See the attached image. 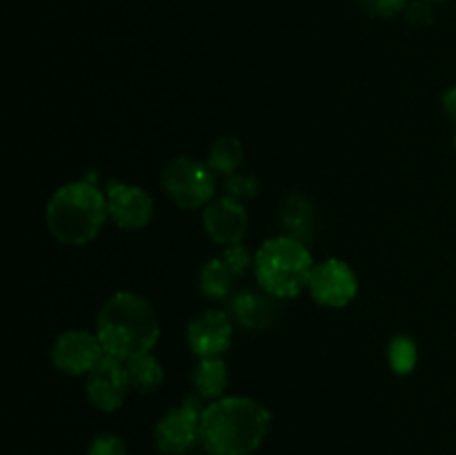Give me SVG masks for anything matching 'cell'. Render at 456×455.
Here are the masks:
<instances>
[{
    "instance_id": "cell-11",
    "label": "cell",
    "mask_w": 456,
    "mask_h": 455,
    "mask_svg": "<svg viewBox=\"0 0 456 455\" xmlns=\"http://www.w3.org/2000/svg\"><path fill=\"white\" fill-rule=\"evenodd\" d=\"M203 226L214 244L225 245V248L243 244V236L248 235L249 226L248 210L240 201L232 199V196H216L205 205Z\"/></svg>"
},
{
    "instance_id": "cell-5",
    "label": "cell",
    "mask_w": 456,
    "mask_h": 455,
    "mask_svg": "<svg viewBox=\"0 0 456 455\" xmlns=\"http://www.w3.org/2000/svg\"><path fill=\"white\" fill-rule=\"evenodd\" d=\"M160 183H163L165 194L183 210L203 208L209 201L216 199L214 170L190 156L169 159L160 172Z\"/></svg>"
},
{
    "instance_id": "cell-22",
    "label": "cell",
    "mask_w": 456,
    "mask_h": 455,
    "mask_svg": "<svg viewBox=\"0 0 456 455\" xmlns=\"http://www.w3.org/2000/svg\"><path fill=\"white\" fill-rule=\"evenodd\" d=\"M410 0H359L361 9L372 18H392L405 12Z\"/></svg>"
},
{
    "instance_id": "cell-23",
    "label": "cell",
    "mask_w": 456,
    "mask_h": 455,
    "mask_svg": "<svg viewBox=\"0 0 456 455\" xmlns=\"http://www.w3.org/2000/svg\"><path fill=\"white\" fill-rule=\"evenodd\" d=\"M403 13L405 21L414 27H428L435 22V9H432V4L423 3V0H410Z\"/></svg>"
},
{
    "instance_id": "cell-1",
    "label": "cell",
    "mask_w": 456,
    "mask_h": 455,
    "mask_svg": "<svg viewBox=\"0 0 456 455\" xmlns=\"http://www.w3.org/2000/svg\"><path fill=\"white\" fill-rule=\"evenodd\" d=\"M270 410L249 397H221L203 409L200 442L209 455H252L270 431Z\"/></svg>"
},
{
    "instance_id": "cell-24",
    "label": "cell",
    "mask_w": 456,
    "mask_h": 455,
    "mask_svg": "<svg viewBox=\"0 0 456 455\" xmlns=\"http://www.w3.org/2000/svg\"><path fill=\"white\" fill-rule=\"evenodd\" d=\"M87 455H127V449H125L120 437L111 435V433H102L92 442Z\"/></svg>"
},
{
    "instance_id": "cell-8",
    "label": "cell",
    "mask_w": 456,
    "mask_h": 455,
    "mask_svg": "<svg viewBox=\"0 0 456 455\" xmlns=\"http://www.w3.org/2000/svg\"><path fill=\"white\" fill-rule=\"evenodd\" d=\"M105 355L107 352L98 335L85 333V330H67L52 346V364L62 375H71V377L89 375Z\"/></svg>"
},
{
    "instance_id": "cell-25",
    "label": "cell",
    "mask_w": 456,
    "mask_h": 455,
    "mask_svg": "<svg viewBox=\"0 0 456 455\" xmlns=\"http://www.w3.org/2000/svg\"><path fill=\"white\" fill-rule=\"evenodd\" d=\"M441 105H444V112L448 114V119L456 123V87L448 89V92L444 94V98H441Z\"/></svg>"
},
{
    "instance_id": "cell-12",
    "label": "cell",
    "mask_w": 456,
    "mask_h": 455,
    "mask_svg": "<svg viewBox=\"0 0 456 455\" xmlns=\"http://www.w3.org/2000/svg\"><path fill=\"white\" fill-rule=\"evenodd\" d=\"M232 335L234 330L230 317L221 310H205L187 326V343L199 360L223 357L232 346Z\"/></svg>"
},
{
    "instance_id": "cell-17",
    "label": "cell",
    "mask_w": 456,
    "mask_h": 455,
    "mask_svg": "<svg viewBox=\"0 0 456 455\" xmlns=\"http://www.w3.org/2000/svg\"><path fill=\"white\" fill-rule=\"evenodd\" d=\"M125 368H127L132 388H136V391L141 393H151L154 388H159L165 379L163 366H160V361L156 360L154 355H150V352L125 361Z\"/></svg>"
},
{
    "instance_id": "cell-10",
    "label": "cell",
    "mask_w": 456,
    "mask_h": 455,
    "mask_svg": "<svg viewBox=\"0 0 456 455\" xmlns=\"http://www.w3.org/2000/svg\"><path fill=\"white\" fill-rule=\"evenodd\" d=\"M129 388V375L125 368V361L116 360V357L105 355L101 364L89 373L87 377V397L98 410L102 413H114L123 406L125 397H127Z\"/></svg>"
},
{
    "instance_id": "cell-26",
    "label": "cell",
    "mask_w": 456,
    "mask_h": 455,
    "mask_svg": "<svg viewBox=\"0 0 456 455\" xmlns=\"http://www.w3.org/2000/svg\"><path fill=\"white\" fill-rule=\"evenodd\" d=\"M423 3H428V4H432V7H435V4H444V3H450V0H423Z\"/></svg>"
},
{
    "instance_id": "cell-9",
    "label": "cell",
    "mask_w": 456,
    "mask_h": 455,
    "mask_svg": "<svg viewBox=\"0 0 456 455\" xmlns=\"http://www.w3.org/2000/svg\"><path fill=\"white\" fill-rule=\"evenodd\" d=\"M107 214L123 230H142L154 217V201L142 187L111 181L107 186Z\"/></svg>"
},
{
    "instance_id": "cell-13",
    "label": "cell",
    "mask_w": 456,
    "mask_h": 455,
    "mask_svg": "<svg viewBox=\"0 0 456 455\" xmlns=\"http://www.w3.org/2000/svg\"><path fill=\"white\" fill-rule=\"evenodd\" d=\"M230 315L239 321L243 328L265 330L279 319V303L274 294L265 290H240L232 297Z\"/></svg>"
},
{
    "instance_id": "cell-16",
    "label": "cell",
    "mask_w": 456,
    "mask_h": 455,
    "mask_svg": "<svg viewBox=\"0 0 456 455\" xmlns=\"http://www.w3.org/2000/svg\"><path fill=\"white\" fill-rule=\"evenodd\" d=\"M232 284H234V272L225 266L221 257H214L200 268V277H199V285L200 293L205 294L208 299H227L232 293Z\"/></svg>"
},
{
    "instance_id": "cell-20",
    "label": "cell",
    "mask_w": 456,
    "mask_h": 455,
    "mask_svg": "<svg viewBox=\"0 0 456 455\" xmlns=\"http://www.w3.org/2000/svg\"><path fill=\"white\" fill-rule=\"evenodd\" d=\"M258 178L254 174H230L225 177V196H232L236 201H248L258 194Z\"/></svg>"
},
{
    "instance_id": "cell-4",
    "label": "cell",
    "mask_w": 456,
    "mask_h": 455,
    "mask_svg": "<svg viewBox=\"0 0 456 455\" xmlns=\"http://www.w3.org/2000/svg\"><path fill=\"white\" fill-rule=\"evenodd\" d=\"M314 270L310 250L292 236L267 239L254 254V275L258 285L276 299H294L307 288Z\"/></svg>"
},
{
    "instance_id": "cell-18",
    "label": "cell",
    "mask_w": 456,
    "mask_h": 455,
    "mask_svg": "<svg viewBox=\"0 0 456 455\" xmlns=\"http://www.w3.org/2000/svg\"><path fill=\"white\" fill-rule=\"evenodd\" d=\"M240 163H243V145L236 136H221L209 150L208 165L216 174H223V177L236 174Z\"/></svg>"
},
{
    "instance_id": "cell-6",
    "label": "cell",
    "mask_w": 456,
    "mask_h": 455,
    "mask_svg": "<svg viewBox=\"0 0 456 455\" xmlns=\"http://www.w3.org/2000/svg\"><path fill=\"white\" fill-rule=\"evenodd\" d=\"M200 409L196 397H187L181 406L159 419L154 431L156 446L165 455H183L200 440Z\"/></svg>"
},
{
    "instance_id": "cell-7",
    "label": "cell",
    "mask_w": 456,
    "mask_h": 455,
    "mask_svg": "<svg viewBox=\"0 0 456 455\" xmlns=\"http://www.w3.org/2000/svg\"><path fill=\"white\" fill-rule=\"evenodd\" d=\"M312 299L325 308H346L359 293L354 270L341 259H325L314 266L307 284Z\"/></svg>"
},
{
    "instance_id": "cell-27",
    "label": "cell",
    "mask_w": 456,
    "mask_h": 455,
    "mask_svg": "<svg viewBox=\"0 0 456 455\" xmlns=\"http://www.w3.org/2000/svg\"><path fill=\"white\" fill-rule=\"evenodd\" d=\"M454 150H456V134H454Z\"/></svg>"
},
{
    "instance_id": "cell-3",
    "label": "cell",
    "mask_w": 456,
    "mask_h": 455,
    "mask_svg": "<svg viewBox=\"0 0 456 455\" xmlns=\"http://www.w3.org/2000/svg\"><path fill=\"white\" fill-rule=\"evenodd\" d=\"M107 219V196L92 181L58 187L47 203V228L61 244L85 245L96 239Z\"/></svg>"
},
{
    "instance_id": "cell-15",
    "label": "cell",
    "mask_w": 456,
    "mask_h": 455,
    "mask_svg": "<svg viewBox=\"0 0 456 455\" xmlns=\"http://www.w3.org/2000/svg\"><path fill=\"white\" fill-rule=\"evenodd\" d=\"M227 382H230V375H227V364L223 361V357L200 360L191 373V384H194L196 393L200 397H208V400H221Z\"/></svg>"
},
{
    "instance_id": "cell-21",
    "label": "cell",
    "mask_w": 456,
    "mask_h": 455,
    "mask_svg": "<svg viewBox=\"0 0 456 455\" xmlns=\"http://www.w3.org/2000/svg\"><path fill=\"white\" fill-rule=\"evenodd\" d=\"M221 259L225 261V266L234 272V277H243L245 272L249 270V266H254V257L243 244H236V245H227L223 250Z\"/></svg>"
},
{
    "instance_id": "cell-14",
    "label": "cell",
    "mask_w": 456,
    "mask_h": 455,
    "mask_svg": "<svg viewBox=\"0 0 456 455\" xmlns=\"http://www.w3.org/2000/svg\"><path fill=\"white\" fill-rule=\"evenodd\" d=\"M281 228L285 236L307 244L316 230V212L312 201L303 194H289L281 205Z\"/></svg>"
},
{
    "instance_id": "cell-2",
    "label": "cell",
    "mask_w": 456,
    "mask_h": 455,
    "mask_svg": "<svg viewBox=\"0 0 456 455\" xmlns=\"http://www.w3.org/2000/svg\"><path fill=\"white\" fill-rule=\"evenodd\" d=\"M96 335L107 355L129 361L151 352L160 337V324L156 310L145 297L116 293L98 312Z\"/></svg>"
},
{
    "instance_id": "cell-19",
    "label": "cell",
    "mask_w": 456,
    "mask_h": 455,
    "mask_svg": "<svg viewBox=\"0 0 456 455\" xmlns=\"http://www.w3.org/2000/svg\"><path fill=\"white\" fill-rule=\"evenodd\" d=\"M387 361H390V368L396 375L412 373L419 361V351L414 339L405 337V335H399V337L392 339L390 346H387Z\"/></svg>"
}]
</instances>
